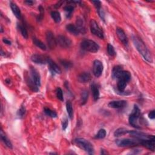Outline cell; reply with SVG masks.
<instances>
[{"instance_id":"obj_36","label":"cell","mask_w":155,"mask_h":155,"mask_svg":"<svg viewBox=\"0 0 155 155\" xmlns=\"http://www.w3.org/2000/svg\"><path fill=\"white\" fill-rule=\"evenodd\" d=\"M25 113H26V108L23 106H21L20 108L18 110V111L17 112V116L19 117L22 118L24 116Z\"/></svg>"},{"instance_id":"obj_10","label":"cell","mask_w":155,"mask_h":155,"mask_svg":"<svg viewBox=\"0 0 155 155\" xmlns=\"http://www.w3.org/2000/svg\"><path fill=\"white\" fill-rule=\"evenodd\" d=\"M49 58L46 55L35 54L31 56V60L32 62L36 64L44 65L47 64Z\"/></svg>"},{"instance_id":"obj_12","label":"cell","mask_w":155,"mask_h":155,"mask_svg":"<svg viewBox=\"0 0 155 155\" xmlns=\"http://www.w3.org/2000/svg\"><path fill=\"white\" fill-rule=\"evenodd\" d=\"M154 136H153L150 138L146 139H142L139 140V143L144 147H146L147 149H148L150 150L154 151Z\"/></svg>"},{"instance_id":"obj_27","label":"cell","mask_w":155,"mask_h":155,"mask_svg":"<svg viewBox=\"0 0 155 155\" xmlns=\"http://www.w3.org/2000/svg\"><path fill=\"white\" fill-rule=\"evenodd\" d=\"M51 17L56 23H60L61 21V17L60 12L57 11H52L51 12Z\"/></svg>"},{"instance_id":"obj_13","label":"cell","mask_w":155,"mask_h":155,"mask_svg":"<svg viewBox=\"0 0 155 155\" xmlns=\"http://www.w3.org/2000/svg\"><path fill=\"white\" fill-rule=\"evenodd\" d=\"M31 72V78L32 81L34 82V83L36 85L37 87H40L41 86V76L39 72L37 71V70H36L35 68L31 67L30 69Z\"/></svg>"},{"instance_id":"obj_35","label":"cell","mask_w":155,"mask_h":155,"mask_svg":"<svg viewBox=\"0 0 155 155\" xmlns=\"http://www.w3.org/2000/svg\"><path fill=\"white\" fill-rule=\"evenodd\" d=\"M56 97L58 99H60L61 101H64V97H63V92L61 88L58 87L56 90Z\"/></svg>"},{"instance_id":"obj_23","label":"cell","mask_w":155,"mask_h":155,"mask_svg":"<svg viewBox=\"0 0 155 155\" xmlns=\"http://www.w3.org/2000/svg\"><path fill=\"white\" fill-rule=\"evenodd\" d=\"M66 29L69 32L74 35H78L79 33V31H78L76 26L73 24H67L66 26Z\"/></svg>"},{"instance_id":"obj_28","label":"cell","mask_w":155,"mask_h":155,"mask_svg":"<svg viewBox=\"0 0 155 155\" xmlns=\"http://www.w3.org/2000/svg\"><path fill=\"white\" fill-rule=\"evenodd\" d=\"M66 110H67V112L70 119L72 120L73 117V110L72 102L70 101H68L67 103H66Z\"/></svg>"},{"instance_id":"obj_34","label":"cell","mask_w":155,"mask_h":155,"mask_svg":"<svg viewBox=\"0 0 155 155\" xmlns=\"http://www.w3.org/2000/svg\"><path fill=\"white\" fill-rule=\"evenodd\" d=\"M106 131L105 129H100L99 130V131L98 132V133L97 134V135H96L95 136V138H97V139H103L106 136Z\"/></svg>"},{"instance_id":"obj_8","label":"cell","mask_w":155,"mask_h":155,"mask_svg":"<svg viewBox=\"0 0 155 155\" xmlns=\"http://www.w3.org/2000/svg\"><path fill=\"white\" fill-rule=\"evenodd\" d=\"M103 69H104V66L102 62L98 60H95L93 65V73L95 76L97 78L100 77L102 73Z\"/></svg>"},{"instance_id":"obj_1","label":"cell","mask_w":155,"mask_h":155,"mask_svg":"<svg viewBox=\"0 0 155 155\" xmlns=\"http://www.w3.org/2000/svg\"><path fill=\"white\" fill-rule=\"evenodd\" d=\"M132 40L136 50L142 56L144 60L149 63H152L153 59L152 54L142 40L137 36H133Z\"/></svg>"},{"instance_id":"obj_38","label":"cell","mask_w":155,"mask_h":155,"mask_svg":"<svg viewBox=\"0 0 155 155\" xmlns=\"http://www.w3.org/2000/svg\"><path fill=\"white\" fill-rule=\"evenodd\" d=\"M68 124H69V121L68 119L66 117H65L62 122V129L63 130H65V129H67V126H68Z\"/></svg>"},{"instance_id":"obj_5","label":"cell","mask_w":155,"mask_h":155,"mask_svg":"<svg viewBox=\"0 0 155 155\" xmlns=\"http://www.w3.org/2000/svg\"><path fill=\"white\" fill-rule=\"evenodd\" d=\"M81 47L83 50L91 53H96L99 50V46L95 41L90 40H85L81 44Z\"/></svg>"},{"instance_id":"obj_22","label":"cell","mask_w":155,"mask_h":155,"mask_svg":"<svg viewBox=\"0 0 155 155\" xmlns=\"http://www.w3.org/2000/svg\"><path fill=\"white\" fill-rule=\"evenodd\" d=\"M76 24V26L78 29V31H79V33H84L85 32V26L83 19L79 17L77 18Z\"/></svg>"},{"instance_id":"obj_15","label":"cell","mask_w":155,"mask_h":155,"mask_svg":"<svg viewBox=\"0 0 155 155\" xmlns=\"http://www.w3.org/2000/svg\"><path fill=\"white\" fill-rule=\"evenodd\" d=\"M47 64L49 65V70L51 73H53V74H54V75L55 74H61V69L59 67L58 65L54 61L51 60L50 58H49Z\"/></svg>"},{"instance_id":"obj_43","label":"cell","mask_w":155,"mask_h":155,"mask_svg":"<svg viewBox=\"0 0 155 155\" xmlns=\"http://www.w3.org/2000/svg\"><path fill=\"white\" fill-rule=\"evenodd\" d=\"M3 42L5 43L6 44H7V45H11V44H12L11 41H10V40H9L6 39V38H3Z\"/></svg>"},{"instance_id":"obj_11","label":"cell","mask_w":155,"mask_h":155,"mask_svg":"<svg viewBox=\"0 0 155 155\" xmlns=\"http://www.w3.org/2000/svg\"><path fill=\"white\" fill-rule=\"evenodd\" d=\"M46 41L49 47L53 50L55 49L57 46V41L54 33L51 31H47L46 32Z\"/></svg>"},{"instance_id":"obj_14","label":"cell","mask_w":155,"mask_h":155,"mask_svg":"<svg viewBox=\"0 0 155 155\" xmlns=\"http://www.w3.org/2000/svg\"><path fill=\"white\" fill-rule=\"evenodd\" d=\"M116 35L117 36V38H119L120 41L122 42V44L125 46H127L129 41L124 31L122 30L121 28H116Z\"/></svg>"},{"instance_id":"obj_42","label":"cell","mask_w":155,"mask_h":155,"mask_svg":"<svg viewBox=\"0 0 155 155\" xmlns=\"http://www.w3.org/2000/svg\"><path fill=\"white\" fill-rule=\"evenodd\" d=\"M149 118H150V119L152 120H154V117H155V114H154V110H152V111H151L149 114Z\"/></svg>"},{"instance_id":"obj_40","label":"cell","mask_w":155,"mask_h":155,"mask_svg":"<svg viewBox=\"0 0 155 155\" xmlns=\"http://www.w3.org/2000/svg\"><path fill=\"white\" fill-rule=\"evenodd\" d=\"M38 9L40 11V16H39V18H38V20H42V18H43V15H44V9L42 8V6H40L38 7Z\"/></svg>"},{"instance_id":"obj_39","label":"cell","mask_w":155,"mask_h":155,"mask_svg":"<svg viewBox=\"0 0 155 155\" xmlns=\"http://www.w3.org/2000/svg\"><path fill=\"white\" fill-rule=\"evenodd\" d=\"M97 10V12H98L99 16L100 17L101 19H102L103 21L105 22V13H104V11H103L102 9H101V7H100V8H99V9H98Z\"/></svg>"},{"instance_id":"obj_9","label":"cell","mask_w":155,"mask_h":155,"mask_svg":"<svg viewBox=\"0 0 155 155\" xmlns=\"http://www.w3.org/2000/svg\"><path fill=\"white\" fill-rule=\"evenodd\" d=\"M57 44L63 48H69L72 46V41L64 35H59L56 38Z\"/></svg>"},{"instance_id":"obj_17","label":"cell","mask_w":155,"mask_h":155,"mask_svg":"<svg viewBox=\"0 0 155 155\" xmlns=\"http://www.w3.org/2000/svg\"><path fill=\"white\" fill-rule=\"evenodd\" d=\"M92 79L91 75L88 72H83L78 76V80L81 83H87Z\"/></svg>"},{"instance_id":"obj_20","label":"cell","mask_w":155,"mask_h":155,"mask_svg":"<svg viewBox=\"0 0 155 155\" xmlns=\"http://www.w3.org/2000/svg\"><path fill=\"white\" fill-rule=\"evenodd\" d=\"M123 68L121 65H116L113 67L112 70V76L113 79H117L121 74L122 72L123 71Z\"/></svg>"},{"instance_id":"obj_24","label":"cell","mask_w":155,"mask_h":155,"mask_svg":"<svg viewBox=\"0 0 155 155\" xmlns=\"http://www.w3.org/2000/svg\"><path fill=\"white\" fill-rule=\"evenodd\" d=\"M27 84L28 86V87L33 92H38V87L36 86V85L34 83L33 81H32L31 77H27L26 79Z\"/></svg>"},{"instance_id":"obj_26","label":"cell","mask_w":155,"mask_h":155,"mask_svg":"<svg viewBox=\"0 0 155 155\" xmlns=\"http://www.w3.org/2000/svg\"><path fill=\"white\" fill-rule=\"evenodd\" d=\"M129 130H127V129L125 128H119L117 129L114 133V135L116 137H120L121 136H122V135H126V134H128L129 133Z\"/></svg>"},{"instance_id":"obj_18","label":"cell","mask_w":155,"mask_h":155,"mask_svg":"<svg viewBox=\"0 0 155 155\" xmlns=\"http://www.w3.org/2000/svg\"><path fill=\"white\" fill-rule=\"evenodd\" d=\"M10 6L13 13L14 14V15L18 19H21L22 15H21V12L20 9L19 8V7L15 3H14L13 2L10 3Z\"/></svg>"},{"instance_id":"obj_29","label":"cell","mask_w":155,"mask_h":155,"mask_svg":"<svg viewBox=\"0 0 155 155\" xmlns=\"http://www.w3.org/2000/svg\"><path fill=\"white\" fill-rule=\"evenodd\" d=\"M88 97V93L87 90H84L81 93V105H84L86 104Z\"/></svg>"},{"instance_id":"obj_21","label":"cell","mask_w":155,"mask_h":155,"mask_svg":"<svg viewBox=\"0 0 155 155\" xmlns=\"http://www.w3.org/2000/svg\"><path fill=\"white\" fill-rule=\"evenodd\" d=\"M91 89L93 93V97L94 100L97 101L99 98V95H100L98 85L95 83H93L91 85Z\"/></svg>"},{"instance_id":"obj_4","label":"cell","mask_w":155,"mask_h":155,"mask_svg":"<svg viewBox=\"0 0 155 155\" xmlns=\"http://www.w3.org/2000/svg\"><path fill=\"white\" fill-rule=\"evenodd\" d=\"M76 144L81 148L84 150L88 154H94V148L93 145L84 138H76L75 140Z\"/></svg>"},{"instance_id":"obj_2","label":"cell","mask_w":155,"mask_h":155,"mask_svg":"<svg viewBox=\"0 0 155 155\" xmlns=\"http://www.w3.org/2000/svg\"><path fill=\"white\" fill-rule=\"evenodd\" d=\"M141 110L138 106L135 105L131 113L129 116V121L130 124L136 129H140V123H143L141 118Z\"/></svg>"},{"instance_id":"obj_7","label":"cell","mask_w":155,"mask_h":155,"mask_svg":"<svg viewBox=\"0 0 155 155\" xmlns=\"http://www.w3.org/2000/svg\"><path fill=\"white\" fill-rule=\"evenodd\" d=\"M90 31L92 34L97 36L101 39L104 38V34L101 28L99 26L98 23L95 20L92 19L90 22Z\"/></svg>"},{"instance_id":"obj_45","label":"cell","mask_w":155,"mask_h":155,"mask_svg":"<svg viewBox=\"0 0 155 155\" xmlns=\"http://www.w3.org/2000/svg\"><path fill=\"white\" fill-rule=\"evenodd\" d=\"M3 32V27H2V26H1V32L2 33Z\"/></svg>"},{"instance_id":"obj_32","label":"cell","mask_w":155,"mask_h":155,"mask_svg":"<svg viewBox=\"0 0 155 155\" xmlns=\"http://www.w3.org/2000/svg\"><path fill=\"white\" fill-rule=\"evenodd\" d=\"M44 113H46V115H47V116H49L50 117H56L57 116V114L55 112L53 111V110H51V109L49 108H44Z\"/></svg>"},{"instance_id":"obj_37","label":"cell","mask_w":155,"mask_h":155,"mask_svg":"<svg viewBox=\"0 0 155 155\" xmlns=\"http://www.w3.org/2000/svg\"><path fill=\"white\" fill-rule=\"evenodd\" d=\"M61 64L63 65H64V67L66 68V69H68V68H70L72 67V63L69 61H66V60H61L60 61Z\"/></svg>"},{"instance_id":"obj_16","label":"cell","mask_w":155,"mask_h":155,"mask_svg":"<svg viewBox=\"0 0 155 155\" xmlns=\"http://www.w3.org/2000/svg\"><path fill=\"white\" fill-rule=\"evenodd\" d=\"M127 101L125 100L112 101L108 103V107L113 108H121L126 106Z\"/></svg>"},{"instance_id":"obj_25","label":"cell","mask_w":155,"mask_h":155,"mask_svg":"<svg viewBox=\"0 0 155 155\" xmlns=\"http://www.w3.org/2000/svg\"><path fill=\"white\" fill-rule=\"evenodd\" d=\"M32 40H33V43L35 44L36 47H39L40 49L44 50V51L47 50L46 46L41 41H40L38 38L34 37V38H33Z\"/></svg>"},{"instance_id":"obj_41","label":"cell","mask_w":155,"mask_h":155,"mask_svg":"<svg viewBox=\"0 0 155 155\" xmlns=\"http://www.w3.org/2000/svg\"><path fill=\"white\" fill-rule=\"evenodd\" d=\"M92 3L94 4L95 7H96V9H98L100 8V7H101V3L99 1H92Z\"/></svg>"},{"instance_id":"obj_30","label":"cell","mask_w":155,"mask_h":155,"mask_svg":"<svg viewBox=\"0 0 155 155\" xmlns=\"http://www.w3.org/2000/svg\"><path fill=\"white\" fill-rule=\"evenodd\" d=\"M64 10L66 13V16L69 18L71 17L72 12L74 10V7L71 5H67L64 7Z\"/></svg>"},{"instance_id":"obj_31","label":"cell","mask_w":155,"mask_h":155,"mask_svg":"<svg viewBox=\"0 0 155 155\" xmlns=\"http://www.w3.org/2000/svg\"><path fill=\"white\" fill-rule=\"evenodd\" d=\"M18 28L19 29V31H20L22 36H23L25 39H27L28 38V33H27L26 28L23 25L19 24H18Z\"/></svg>"},{"instance_id":"obj_33","label":"cell","mask_w":155,"mask_h":155,"mask_svg":"<svg viewBox=\"0 0 155 155\" xmlns=\"http://www.w3.org/2000/svg\"><path fill=\"white\" fill-rule=\"evenodd\" d=\"M107 52L110 56H115L116 54L114 47L110 44L107 45Z\"/></svg>"},{"instance_id":"obj_44","label":"cell","mask_w":155,"mask_h":155,"mask_svg":"<svg viewBox=\"0 0 155 155\" xmlns=\"http://www.w3.org/2000/svg\"><path fill=\"white\" fill-rule=\"evenodd\" d=\"M24 3L28 6H32L33 4V1H24Z\"/></svg>"},{"instance_id":"obj_3","label":"cell","mask_w":155,"mask_h":155,"mask_svg":"<svg viewBox=\"0 0 155 155\" xmlns=\"http://www.w3.org/2000/svg\"><path fill=\"white\" fill-rule=\"evenodd\" d=\"M131 79V74L128 71L123 70L121 73V74L119 76L117 79V90L120 92H124L125 87H126L128 83L130 81Z\"/></svg>"},{"instance_id":"obj_19","label":"cell","mask_w":155,"mask_h":155,"mask_svg":"<svg viewBox=\"0 0 155 155\" xmlns=\"http://www.w3.org/2000/svg\"><path fill=\"white\" fill-rule=\"evenodd\" d=\"M0 136H1V139L2 140V141L4 142V144L8 147V148L12 149L13 148V145L12 142H10V140L9 139V138L7 137V136L6 135V134L4 133L3 130L1 129V131H0Z\"/></svg>"},{"instance_id":"obj_6","label":"cell","mask_w":155,"mask_h":155,"mask_svg":"<svg viewBox=\"0 0 155 155\" xmlns=\"http://www.w3.org/2000/svg\"><path fill=\"white\" fill-rule=\"evenodd\" d=\"M116 144L118 147H133L136 145L140 144L139 140L137 139H129L124 138L121 139L116 140Z\"/></svg>"}]
</instances>
